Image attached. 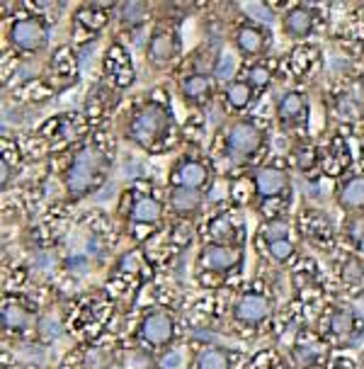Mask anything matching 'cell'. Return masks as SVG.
Returning a JSON list of instances; mask_svg holds the SVG:
<instances>
[{
	"label": "cell",
	"mask_w": 364,
	"mask_h": 369,
	"mask_svg": "<svg viewBox=\"0 0 364 369\" xmlns=\"http://www.w3.org/2000/svg\"><path fill=\"white\" fill-rule=\"evenodd\" d=\"M102 170H105V156H100L93 149H85L83 153H78V158L66 173L68 192L81 197L85 192L95 190L102 183Z\"/></svg>",
	"instance_id": "obj_1"
},
{
	"label": "cell",
	"mask_w": 364,
	"mask_h": 369,
	"mask_svg": "<svg viewBox=\"0 0 364 369\" xmlns=\"http://www.w3.org/2000/svg\"><path fill=\"white\" fill-rule=\"evenodd\" d=\"M168 124L166 110L158 105H146L144 110H139L129 124V139L139 146H151L153 141L161 136L163 127Z\"/></svg>",
	"instance_id": "obj_2"
},
{
	"label": "cell",
	"mask_w": 364,
	"mask_h": 369,
	"mask_svg": "<svg viewBox=\"0 0 364 369\" xmlns=\"http://www.w3.org/2000/svg\"><path fill=\"white\" fill-rule=\"evenodd\" d=\"M49 30L39 17H25V20H17L10 30V42L15 47L25 49V51H37L47 44Z\"/></svg>",
	"instance_id": "obj_3"
},
{
	"label": "cell",
	"mask_w": 364,
	"mask_h": 369,
	"mask_svg": "<svg viewBox=\"0 0 364 369\" xmlns=\"http://www.w3.org/2000/svg\"><path fill=\"white\" fill-rule=\"evenodd\" d=\"M260 141H263V134L250 122H236L229 132V149L236 156H250V153H255L260 149Z\"/></svg>",
	"instance_id": "obj_4"
},
{
	"label": "cell",
	"mask_w": 364,
	"mask_h": 369,
	"mask_svg": "<svg viewBox=\"0 0 364 369\" xmlns=\"http://www.w3.org/2000/svg\"><path fill=\"white\" fill-rule=\"evenodd\" d=\"M141 338L151 345H166L173 340V319L166 311H153L141 323Z\"/></svg>",
	"instance_id": "obj_5"
},
{
	"label": "cell",
	"mask_w": 364,
	"mask_h": 369,
	"mask_svg": "<svg viewBox=\"0 0 364 369\" xmlns=\"http://www.w3.org/2000/svg\"><path fill=\"white\" fill-rule=\"evenodd\" d=\"M105 68L112 78L119 83V85H132L134 81V68H132V61H129V54L124 51L119 44L110 49L107 54V61H105Z\"/></svg>",
	"instance_id": "obj_6"
},
{
	"label": "cell",
	"mask_w": 364,
	"mask_h": 369,
	"mask_svg": "<svg viewBox=\"0 0 364 369\" xmlns=\"http://www.w3.org/2000/svg\"><path fill=\"white\" fill-rule=\"evenodd\" d=\"M199 263L209 270H216V272H226L231 270L233 265L238 263V253L233 251L229 246H221V243H214V246H207L202 251V258Z\"/></svg>",
	"instance_id": "obj_7"
},
{
	"label": "cell",
	"mask_w": 364,
	"mask_h": 369,
	"mask_svg": "<svg viewBox=\"0 0 364 369\" xmlns=\"http://www.w3.org/2000/svg\"><path fill=\"white\" fill-rule=\"evenodd\" d=\"M175 183L178 187H187V190H199L202 185H207L209 180V170L204 163L199 161H182L178 168H175Z\"/></svg>",
	"instance_id": "obj_8"
},
{
	"label": "cell",
	"mask_w": 364,
	"mask_h": 369,
	"mask_svg": "<svg viewBox=\"0 0 364 369\" xmlns=\"http://www.w3.org/2000/svg\"><path fill=\"white\" fill-rule=\"evenodd\" d=\"M267 314H270V302H267L263 294H246L236 304V316L246 323L263 321L267 319Z\"/></svg>",
	"instance_id": "obj_9"
},
{
	"label": "cell",
	"mask_w": 364,
	"mask_h": 369,
	"mask_svg": "<svg viewBox=\"0 0 364 369\" xmlns=\"http://www.w3.org/2000/svg\"><path fill=\"white\" fill-rule=\"evenodd\" d=\"M284 187H287V175H284L282 170L260 168L258 173H255V190H258L265 200H272L275 195H280Z\"/></svg>",
	"instance_id": "obj_10"
},
{
	"label": "cell",
	"mask_w": 364,
	"mask_h": 369,
	"mask_svg": "<svg viewBox=\"0 0 364 369\" xmlns=\"http://www.w3.org/2000/svg\"><path fill=\"white\" fill-rule=\"evenodd\" d=\"M173 54H175V34H170V32H156L151 37V42H149V56H151V61L156 66H163V64H168L170 59H173Z\"/></svg>",
	"instance_id": "obj_11"
},
{
	"label": "cell",
	"mask_w": 364,
	"mask_h": 369,
	"mask_svg": "<svg viewBox=\"0 0 364 369\" xmlns=\"http://www.w3.org/2000/svg\"><path fill=\"white\" fill-rule=\"evenodd\" d=\"M182 95L190 102H207L209 95H212V81L207 78V73L187 76L182 81Z\"/></svg>",
	"instance_id": "obj_12"
},
{
	"label": "cell",
	"mask_w": 364,
	"mask_h": 369,
	"mask_svg": "<svg viewBox=\"0 0 364 369\" xmlns=\"http://www.w3.org/2000/svg\"><path fill=\"white\" fill-rule=\"evenodd\" d=\"M304 115H306V95H301V93H297V90H292V93H287L280 100V119L284 124L299 122V119Z\"/></svg>",
	"instance_id": "obj_13"
},
{
	"label": "cell",
	"mask_w": 364,
	"mask_h": 369,
	"mask_svg": "<svg viewBox=\"0 0 364 369\" xmlns=\"http://www.w3.org/2000/svg\"><path fill=\"white\" fill-rule=\"evenodd\" d=\"M284 27H287V32L292 37H306L311 32V27H314V17H311L306 8H294L284 17Z\"/></svg>",
	"instance_id": "obj_14"
},
{
	"label": "cell",
	"mask_w": 364,
	"mask_h": 369,
	"mask_svg": "<svg viewBox=\"0 0 364 369\" xmlns=\"http://www.w3.org/2000/svg\"><path fill=\"white\" fill-rule=\"evenodd\" d=\"M170 204L178 214H192L199 209L202 204V197H199L197 190H187V187H175L170 192Z\"/></svg>",
	"instance_id": "obj_15"
},
{
	"label": "cell",
	"mask_w": 364,
	"mask_h": 369,
	"mask_svg": "<svg viewBox=\"0 0 364 369\" xmlns=\"http://www.w3.org/2000/svg\"><path fill=\"white\" fill-rule=\"evenodd\" d=\"M161 202L153 200V197H139L132 207V221H136V224H153V221L161 219Z\"/></svg>",
	"instance_id": "obj_16"
},
{
	"label": "cell",
	"mask_w": 364,
	"mask_h": 369,
	"mask_svg": "<svg viewBox=\"0 0 364 369\" xmlns=\"http://www.w3.org/2000/svg\"><path fill=\"white\" fill-rule=\"evenodd\" d=\"M236 42L243 54H260V51L267 47L265 34L260 32L258 27H243V30H238Z\"/></svg>",
	"instance_id": "obj_17"
},
{
	"label": "cell",
	"mask_w": 364,
	"mask_h": 369,
	"mask_svg": "<svg viewBox=\"0 0 364 369\" xmlns=\"http://www.w3.org/2000/svg\"><path fill=\"white\" fill-rule=\"evenodd\" d=\"M51 71H54L59 78H64V81L73 83V78H76V73H78V64H76L73 51H68V49L56 51L54 61H51Z\"/></svg>",
	"instance_id": "obj_18"
},
{
	"label": "cell",
	"mask_w": 364,
	"mask_h": 369,
	"mask_svg": "<svg viewBox=\"0 0 364 369\" xmlns=\"http://www.w3.org/2000/svg\"><path fill=\"white\" fill-rule=\"evenodd\" d=\"M355 331V314L350 309H338L331 319V333L340 340H348Z\"/></svg>",
	"instance_id": "obj_19"
},
{
	"label": "cell",
	"mask_w": 364,
	"mask_h": 369,
	"mask_svg": "<svg viewBox=\"0 0 364 369\" xmlns=\"http://www.w3.org/2000/svg\"><path fill=\"white\" fill-rule=\"evenodd\" d=\"M340 202L350 209L364 207V178H352L350 183H345L343 192H340Z\"/></svg>",
	"instance_id": "obj_20"
},
{
	"label": "cell",
	"mask_w": 364,
	"mask_h": 369,
	"mask_svg": "<svg viewBox=\"0 0 364 369\" xmlns=\"http://www.w3.org/2000/svg\"><path fill=\"white\" fill-rule=\"evenodd\" d=\"M250 95H253V90H250V85L243 81H233V83H229V88H226V100H229V105L236 107V110L248 107Z\"/></svg>",
	"instance_id": "obj_21"
},
{
	"label": "cell",
	"mask_w": 364,
	"mask_h": 369,
	"mask_svg": "<svg viewBox=\"0 0 364 369\" xmlns=\"http://www.w3.org/2000/svg\"><path fill=\"white\" fill-rule=\"evenodd\" d=\"M27 326V311L17 304H5L3 306V328L5 331H20Z\"/></svg>",
	"instance_id": "obj_22"
},
{
	"label": "cell",
	"mask_w": 364,
	"mask_h": 369,
	"mask_svg": "<svg viewBox=\"0 0 364 369\" xmlns=\"http://www.w3.org/2000/svg\"><path fill=\"white\" fill-rule=\"evenodd\" d=\"M197 369H229V357H226L224 350L219 348H209L199 355Z\"/></svg>",
	"instance_id": "obj_23"
},
{
	"label": "cell",
	"mask_w": 364,
	"mask_h": 369,
	"mask_svg": "<svg viewBox=\"0 0 364 369\" xmlns=\"http://www.w3.org/2000/svg\"><path fill=\"white\" fill-rule=\"evenodd\" d=\"M76 17L83 27H88V30H100V27L107 22V13L102 8H98V5H90V8L78 10Z\"/></svg>",
	"instance_id": "obj_24"
},
{
	"label": "cell",
	"mask_w": 364,
	"mask_h": 369,
	"mask_svg": "<svg viewBox=\"0 0 364 369\" xmlns=\"http://www.w3.org/2000/svg\"><path fill=\"white\" fill-rule=\"evenodd\" d=\"M287 231H289V226H287V221H282V219H270L265 226H260V236H263L267 243L287 238Z\"/></svg>",
	"instance_id": "obj_25"
},
{
	"label": "cell",
	"mask_w": 364,
	"mask_h": 369,
	"mask_svg": "<svg viewBox=\"0 0 364 369\" xmlns=\"http://www.w3.org/2000/svg\"><path fill=\"white\" fill-rule=\"evenodd\" d=\"M340 275H343L345 282H350V285H357V282L364 280V263H360V258L345 260L343 272H340Z\"/></svg>",
	"instance_id": "obj_26"
},
{
	"label": "cell",
	"mask_w": 364,
	"mask_h": 369,
	"mask_svg": "<svg viewBox=\"0 0 364 369\" xmlns=\"http://www.w3.org/2000/svg\"><path fill=\"white\" fill-rule=\"evenodd\" d=\"M144 17H146L144 3H124L122 5V22L124 25H139Z\"/></svg>",
	"instance_id": "obj_27"
},
{
	"label": "cell",
	"mask_w": 364,
	"mask_h": 369,
	"mask_svg": "<svg viewBox=\"0 0 364 369\" xmlns=\"http://www.w3.org/2000/svg\"><path fill=\"white\" fill-rule=\"evenodd\" d=\"M214 73L219 81H231L233 73H236V56L233 54L219 56V61H216V66H214Z\"/></svg>",
	"instance_id": "obj_28"
},
{
	"label": "cell",
	"mask_w": 364,
	"mask_h": 369,
	"mask_svg": "<svg viewBox=\"0 0 364 369\" xmlns=\"http://www.w3.org/2000/svg\"><path fill=\"white\" fill-rule=\"evenodd\" d=\"M267 248H270V255L277 260V263H287V260L294 255V243L289 241V238H282V241L270 243Z\"/></svg>",
	"instance_id": "obj_29"
},
{
	"label": "cell",
	"mask_w": 364,
	"mask_h": 369,
	"mask_svg": "<svg viewBox=\"0 0 364 369\" xmlns=\"http://www.w3.org/2000/svg\"><path fill=\"white\" fill-rule=\"evenodd\" d=\"M335 112H338V117L345 119V122H355L357 115H360V107H357V102L352 98H338Z\"/></svg>",
	"instance_id": "obj_30"
},
{
	"label": "cell",
	"mask_w": 364,
	"mask_h": 369,
	"mask_svg": "<svg viewBox=\"0 0 364 369\" xmlns=\"http://www.w3.org/2000/svg\"><path fill=\"white\" fill-rule=\"evenodd\" d=\"M250 88H267L270 85V71L263 66H253L248 71V81H246Z\"/></svg>",
	"instance_id": "obj_31"
},
{
	"label": "cell",
	"mask_w": 364,
	"mask_h": 369,
	"mask_svg": "<svg viewBox=\"0 0 364 369\" xmlns=\"http://www.w3.org/2000/svg\"><path fill=\"white\" fill-rule=\"evenodd\" d=\"M39 333H42L44 340H56L61 336V323L54 316H47V319L39 321Z\"/></svg>",
	"instance_id": "obj_32"
},
{
	"label": "cell",
	"mask_w": 364,
	"mask_h": 369,
	"mask_svg": "<svg viewBox=\"0 0 364 369\" xmlns=\"http://www.w3.org/2000/svg\"><path fill=\"white\" fill-rule=\"evenodd\" d=\"M243 13L255 17L258 22H270L272 20V10L267 8L265 3H246L243 5Z\"/></svg>",
	"instance_id": "obj_33"
},
{
	"label": "cell",
	"mask_w": 364,
	"mask_h": 369,
	"mask_svg": "<svg viewBox=\"0 0 364 369\" xmlns=\"http://www.w3.org/2000/svg\"><path fill=\"white\" fill-rule=\"evenodd\" d=\"M318 357H321V353H318V348H314V345H301L297 350V360L304 367H311L314 362H318Z\"/></svg>",
	"instance_id": "obj_34"
},
{
	"label": "cell",
	"mask_w": 364,
	"mask_h": 369,
	"mask_svg": "<svg viewBox=\"0 0 364 369\" xmlns=\"http://www.w3.org/2000/svg\"><path fill=\"white\" fill-rule=\"evenodd\" d=\"M107 365V355L102 350H88L85 355V367L88 369H105Z\"/></svg>",
	"instance_id": "obj_35"
},
{
	"label": "cell",
	"mask_w": 364,
	"mask_h": 369,
	"mask_svg": "<svg viewBox=\"0 0 364 369\" xmlns=\"http://www.w3.org/2000/svg\"><path fill=\"white\" fill-rule=\"evenodd\" d=\"M314 163H316V151L304 146V149L297 153V166L301 170H309V168H314Z\"/></svg>",
	"instance_id": "obj_36"
},
{
	"label": "cell",
	"mask_w": 364,
	"mask_h": 369,
	"mask_svg": "<svg viewBox=\"0 0 364 369\" xmlns=\"http://www.w3.org/2000/svg\"><path fill=\"white\" fill-rule=\"evenodd\" d=\"M212 236L221 238V236H231V224L229 219H216L212 224Z\"/></svg>",
	"instance_id": "obj_37"
},
{
	"label": "cell",
	"mask_w": 364,
	"mask_h": 369,
	"mask_svg": "<svg viewBox=\"0 0 364 369\" xmlns=\"http://www.w3.org/2000/svg\"><path fill=\"white\" fill-rule=\"evenodd\" d=\"M161 365H163V369H178L182 365V357H180V353H175V350H173V353L163 355Z\"/></svg>",
	"instance_id": "obj_38"
},
{
	"label": "cell",
	"mask_w": 364,
	"mask_h": 369,
	"mask_svg": "<svg viewBox=\"0 0 364 369\" xmlns=\"http://www.w3.org/2000/svg\"><path fill=\"white\" fill-rule=\"evenodd\" d=\"M119 268L127 270V272H134L139 268V258H136V253H129L127 258H122V263H119Z\"/></svg>",
	"instance_id": "obj_39"
},
{
	"label": "cell",
	"mask_w": 364,
	"mask_h": 369,
	"mask_svg": "<svg viewBox=\"0 0 364 369\" xmlns=\"http://www.w3.org/2000/svg\"><path fill=\"white\" fill-rule=\"evenodd\" d=\"M350 236L355 238V241H360L364 236V221H355V224L350 226Z\"/></svg>",
	"instance_id": "obj_40"
},
{
	"label": "cell",
	"mask_w": 364,
	"mask_h": 369,
	"mask_svg": "<svg viewBox=\"0 0 364 369\" xmlns=\"http://www.w3.org/2000/svg\"><path fill=\"white\" fill-rule=\"evenodd\" d=\"M175 241H178V243L190 241V229H182V226H180V229H175Z\"/></svg>",
	"instance_id": "obj_41"
},
{
	"label": "cell",
	"mask_w": 364,
	"mask_h": 369,
	"mask_svg": "<svg viewBox=\"0 0 364 369\" xmlns=\"http://www.w3.org/2000/svg\"><path fill=\"white\" fill-rule=\"evenodd\" d=\"M22 357H27V360H30V357H34V360H42V353H39L37 348H22Z\"/></svg>",
	"instance_id": "obj_42"
},
{
	"label": "cell",
	"mask_w": 364,
	"mask_h": 369,
	"mask_svg": "<svg viewBox=\"0 0 364 369\" xmlns=\"http://www.w3.org/2000/svg\"><path fill=\"white\" fill-rule=\"evenodd\" d=\"M0 170H3V185L8 183V161L0 163Z\"/></svg>",
	"instance_id": "obj_43"
},
{
	"label": "cell",
	"mask_w": 364,
	"mask_h": 369,
	"mask_svg": "<svg viewBox=\"0 0 364 369\" xmlns=\"http://www.w3.org/2000/svg\"><path fill=\"white\" fill-rule=\"evenodd\" d=\"M357 248H360V253H364V236L360 238V241H357Z\"/></svg>",
	"instance_id": "obj_44"
},
{
	"label": "cell",
	"mask_w": 364,
	"mask_h": 369,
	"mask_svg": "<svg viewBox=\"0 0 364 369\" xmlns=\"http://www.w3.org/2000/svg\"><path fill=\"white\" fill-rule=\"evenodd\" d=\"M335 369H343V367H335Z\"/></svg>",
	"instance_id": "obj_45"
},
{
	"label": "cell",
	"mask_w": 364,
	"mask_h": 369,
	"mask_svg": "<svg viewBox=\"0 0 364 369\" xmlns=\"http://www.w3.org/2000/svg\"><path fill=\"white\" fill-rule=\"evenodd\" d=\"M362 146H364V139H362Z\"/></svg>",
	"instance_id": "obj_46"
}]
</instances>
